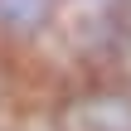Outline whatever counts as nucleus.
Returning a JSON list of instances; mask_svg holds the SVG:
<instances>
[{
	"mask_svg": "<svg viewBox=\"0 0 131 131\" xmlns=\"http://www.w3.org/2000/svg\"><path fill=\"white\" fill-rule=\"evenodd\" d=\"M58 126L63 131H131V92L126 88H92L63 107Z\"/></svg>",
	"mask_w": 131,
	"mask_h": 131,
	"instance_id": "obj_1",
	"label": "nucleus"
},
{
	"mask_svg": "<svg viewBox=\"0 0 131 131\" xmlns=\"http://www.w3.org/2000/svg\"><path fill=\"white\" fill-rule=\"evenodd\" d=\"M49 19H53V0H0V34L34 39L39 29H49Z\"/></svg>",
	"mask_w": 131,
	"mask_h": 131,
	"instance_id": "obj_2",
	"label": "nucleus"
},
{
	"mask_svg": "<svg viewBox=\"0 0 131 131\" xmlns=\"http://www.w3.org/2000/svg\"><path fill=\"white\" fill-rule=\"evenodd\" d=\"M126 24H131V10H126Z\"/></svg>",
	"mask_w": 131,
	"mask_h": 131,
	"instance_id": "obj_3",
	"label": "nucleus"
}]
</instances>
